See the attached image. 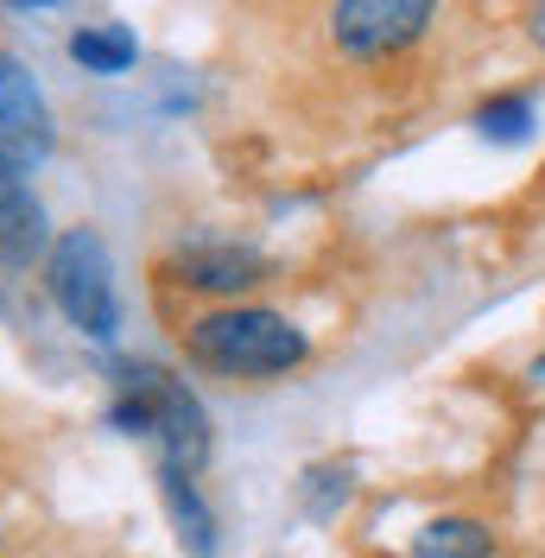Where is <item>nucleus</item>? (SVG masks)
Instances as JSON below:
<instances>
[{"label":"nucleus","instance_id":"39448f33","mask_svg":"<svg viewBox=\"0 0 545 558\" xmlns=\"http://www.w3.org/2000/svg\"><path fill=\"white\" fill-rule=\"evenodd\" d=\"M51 146H58V121H51L45 89L33 83L26 58L0 45V159L33 172V166L51 159Z\"/></svg>","mask_w":545,"mask_h":558},{"label":"nucleus","instance_id":"f03ea898","mask_svg":"<svg viewBox=\"0 0 545 558\" xmlns=\"http://www.w3.org/2000/svg\"><path fill=\"white\" fill-rule=\"evenodd\" d=\"M38 286L58 305V317L70 330H83L89 343L121 337V286H114V260H108L96 229H64L38 267Z\"/></svg>","mask_w":545,"mask_h":558},{"label":"nucleus","instance_id":"0eeeda50","mask_svg":"<svg viewBox=\"0 0 545 558\" xmlns=\"http://www.w3.org/2000/svg\"><path fill=\"white\" fill-rule=\"evenodd\" d=\"M51 242H58V235H51V222H45L33 172H20V166L0 159V267H7V274H33V267H45Z\"/></svg>","mask_w":545,"mask_h":558},{"label":"nucleus","instance_id":"9d476101","mask_svg":"<svg viewBox=\"0 0 545 558\" xmlns=\"http://www.w3.org/2000/svg\"><path fill=\"white\" fill-rule=\"evenodd\" d=\"M412 558H495V533L470 514H444L412 533Z\"/></svg>","mask_w":545,"mask_h":558},{"label":"nucleus","instance_id":"ddd939ff","mask_svg":"<svg viewBox=\"0 0 545 558\" xmlns=\"http://www.w3.org/2000/svg\"><path fill=\"white\" fill-rule=\"evenodd\" d=\"M526 38L545 51V0H533V7H526Z\"/></svg>","mask_w":545,"mask_h":558},{"label":"nucleus","instance_id":"7ed1b4c3","mask_svg":"<svg viewBox=\"0 0 545 558\" xmlns=\"http://www.w3.org/2000/svg\"><path fill=\"white\" fill-rule=\"evenodd\" d=\"M114 387L146 400V413H153V438H146V445H153V457L171 463V470H184V476H197L209 463L204 400L178 381L171 368H159V362H114Z\"/></svg>","mask_w":545,"mask_h":558},{"label":"nucleus","instance_id":"f8f14e48","mask_svg":"<svg viewBox=\"0 0 545 558\" xmlns=\"http://www.w3.org/2000/svg\"><path fill=\"white\" fill-rule=\"evenodd\" d=\"M342 501H349V470L324 463V470H311V476H305V514H311V521H330Z\"/></svg>","mask_w":545,"mask_h":558},{"label":"nucleus","instance_id":"6e6552de","mask_svg":"<svg viewBox=\"0 0 545 558\" xmlns=\"http://www.w3.org/2000/svg\"><path fill=\"white\" fill-rule=\"evenodd\" d=\"M153 476H159V501H166V521L178 533V546L191 558H216V514H209L197 476H184L171 463H153Z\"/></svg>","mask_w":545,"mask_h":558},{"label":"nucleus","instance_id":"9b49d317","mask_svg":"<svg viewBox=\"0 0 545 558\" xmlns=\"http://www.w3.org/2000/svg\"><path fill=\"white\" fill-rule=\"evenodd\" d=\"M533 128H540V108H533V96H520V89H501V96H488L476 108V134L495 140V146H520Z\"/></svg>","mask_w":545,"mask_h":558},{"label":"nucleus","instance_id":"4468645a","mask_svg":"<svg viewBox=\"0 0 545 558\" xmlns=\"http://www.w3.org/2000/svg\"><path fill=\"white\" fill-rule=\"evenodd\" d=\"M0 7H13V13H51V7H64V0H0Z\"/></svg>","mask_w":545,"mask_h":558},{"label":"nucleus","instance_id":"2eb2a0df","mask_svg":"<svg viewBox=\"0 0 545 558\" xmlns=\"http://www.w3.org/2000/svg\"><path fill=\"white\" fill-rule=\"evenodd\" d=\"M533 381H545V355H540V362H533Z\"/></svg>","mask_w":545,"mask_h":558},{"label":"nucleus","instance_id":"20e7f679","mask_svg":"<svg viewBox=\"0 0 545 558\" xmlns=\"http://www.w3.org/2000/svg\"><path fill=\"white\" fill-rule=\"evenodd\" d=\"M432 13H438V0H330V38L342 58L380 64V58H400L407 45H419Z\"/></svg>","mask_w":545,"mask_h":558},{"label":"nucleus","instance_id":"423d86ee","mask_svg":"<svg viewBox=\"0 0 545 558\" xmlns=\"http://www.w3.org/2000/svg\"><path fill=\"white\" fill-rule=\"evenodd\" d=\"M166 279L184 286V292H209L222 305H241V292L272 279V260L261 247H241V242H191L166 260Z\"/></svg>","mask_w":545,"mask_h":558},{"label":"nucleus","instance_id":"f257e3e1","mask_svg":"<svg viewBox=\"0 0 545 558\" xmlns=\"http://www.w3.org/2000/svg\"><path fill=\"white\" fill-rule=\"evenodd\" d=\"M184 355L191 368L222 375V381H272L305 362L311 337L267 305H209L184 324Z\"/></svg>","mask_w":545,"mask_h":558},{"label":"nucleus","instance_id":"1a4fd4ad","mask_svg":"<svg viewBox=\"0 0 545 558\" xmlns=\"http://www.w3.org/2000/svg\"><path fill=\"white\" fill-rule=\"evenodd\" d=\"M70 64L76 70H89V76H121V70H134V58H140V45H134V33L128 26H76L70 33Z\"/></svg>","mask_w":545,"mask_h":558}]
</instances>
